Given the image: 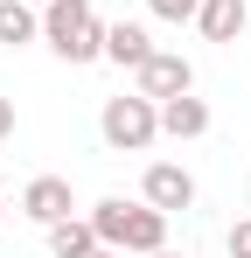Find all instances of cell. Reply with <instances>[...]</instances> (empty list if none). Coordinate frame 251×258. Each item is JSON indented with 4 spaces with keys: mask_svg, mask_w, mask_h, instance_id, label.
Segmentation results:
<instances>
[{
    "mask_svg": "<svg viewBox=\"0 0 251 258\" xmlns=\"http://www.w3.org/2000/svg\"><path fill=\"white\" fill-rule=\"evenodd\" d=\"M0 216H7V203H0Z\"/></svg>",
    "mask_w": 251,
    "mask_h": 258,
    "instance_id": "e0dca14e",
    "label": "cell"
},
{
    "mask_svg": "<svg viewBox=\"0 0 251 258\" xmlns=\"http://www.w3.org/2000/svg\"><path fill=\"white\" fill-rule=\"evenodd\" d=\"M49 251H56V258H91V251H98L91 216H63V223H49Z\"/></svg>",
    "mask_w": 251,
    "mask_h": 258,
    "instance_id": "30bf717a",
    "label": "cell"
},
{
    "mask_svg": "<svg viewBox=\"0 0 251 258\" xmlns=\"http://www.w3.org/2000/svg\"><path fill=\"white\" fill-rule=\"evenodd\" d=\"M35 35H42L35 0H0V42H7V49H21V42H35Z\"/></svg>",
    "mask_w": 251,
    "mask_h": 258,
    "instance_id": "8fae6325",
    "label": "cell"
},
{
    "mask_svg": "<svg viewBox=\"0 0 251 258\" xmlns=\"http://www.w3.org/2000/svg\"><path fill=\"white\" fill-rule=\"evenodd\" d=\"M105 56H112L119 70H140V63L154 56V42H147L140 21H112V28H105Z\"/></svg>",
    "mask_w": 251,
    "mask_h": 258,
    "instance_id": "9c48e42d",
    "label": "cell"
},
{
    "mask_svg": "<svg viewBox=\"0 0 251 258\" xmlns=\"http://www.w3.org/2000/svg\"><path fill=\"white\" fill-rule=\"evenodd\" d=\"M140 196H147V203H154V210H189V203H196V174L181 168V161H154V168H147V181H140Z\"/></svg>",
    "mask_w": 251,
    "mask_h": 258,
    "instance_id": "5b68a950",
    "label": "cell"
},
{
    "mask_svg": "<svg viewBox=\"0 0 251 258\" xmlns=\"http://www.w3.org/2000/svg\"><path fill=\"white\" fill-rule=\"evenodd\" d=\"M70 210H77V203H70V181H63V174H35V181L21 188V216H35L42 230H49V223H63Z\"/></svg>",
    "mask_w": 251,
    "mask_h": 258,
    "instance_id": "8992f818",
    "label": "cell"
},
{
    "mask_svg": "<svg viewBox=\"0 0 251 258\" xmlns=\"http://www.w3.org/2000/svg\"><path fill=\"white\" fill-rule=\"evenodd\" d=\"M161 133H167V140H203V133H209V105L196 98V91L161 98Z\"/></svg>",
    "mask_w": 251,
    "mask_h": 258,
    "instance_id": "52a82bcc",
    "label": "cell"
},
{
    "mask_svg": "<svg viewBox=\"0 0 251 258\" xmlns=\"http://www.w3.org/2000/svg\"><path fill=\"white\" fill-rule=\"evenodd\" d=\"M91 258H126V251H112V244H98V251H91Z\"/></svg>",
    "mask_w": 251,
    "mask_h": 258,
    "instance_id": "9a60e30c",
    "label": "cell"
},
{
    "mask_svg": "<svg viewBox=\"0 0 251 258\" xmlns=\"http://www.w3.org/2000/svg\"><path fill=\"white\" fill-rule=\"evenodd\" d=\"M147 258H174V251H167V244H161V251H147Z\"/></svg>",
    "mask_w": 251,
    "mask_h": 258,
    "instance_id": "2e32d148",
    "label": "cell"
},
{
    "mask_svg": "<svg viewBox=\"0 0 251 258\" xmlns=\"http://www.w3.org/2000/svg\"><path fill=\"white\" fill-rule=\"evenodd\" d=\"M196 28H203V42H237L244 35V0H203Z\"/></svg>",
    "mask_w": 251,
    "mask_h": 258,
    "instance_id": "ba28073f",
    "label": "cell"
},
{
    "mask_svg": "<svg viewBox=\"0 0 251 258\" xmlns=\"http://www.w3.org/2000/svg\"><path fill=\"white\" fill-rule=\"evenodd\" d=\"M98 133H105V147H119V154H147L154 140H161V105L154 98H105V112H98Z\"/></svg>",
    "mask_w": 251,
    "mask_h": 258,
    "instance_id": "3957f363",
    "label": "cell"
},
{
    "mask_svg": "<svg viewBox=\"0 0 251 258\" xmlns=\"http://www.w3.org/2000/svg\"><path fill=\"white\" fill-rule=\"evenodd\" d=\"M42 42L63 63H98L105 56V21H98L91 0H49L42 7Z\"/></svg>",
    "mask_w": 251,
    "mask_h": 258,
    "instance_id": "7a4b0ae2",
    "label": "cell"
},
{
    "mask_svg": "<svg viewBox=\"0 0 251 258\" xmlns=\"http://www.w3.org/2000/svg\"><path fill=\"white\" fill-rule=\"evenodd\" d=\"M91 230H98V244H112V251H161L167 244V210L154 203H126V196H105L98 210H91Z\"/></svg>",
    "mask_w": 251,
    "mask_h": 258,
    "instance_id": "6da1fadb",
    "label": "cell"
},
{
    "mask_svg": "<svg viewBox=\"0 0 251 258\" xmlns=\"http://www.w3.org/2000/svg\"><path fill=\"white\" fill-rule=\"evenodd\" d=\"M133 77H140V98H154V105H161V98L196 91V63H189V56H174V49H154V56H147Z\"/></svg>",
    "mask_w": 251,
    "mask_h": 258,
    "instance_id": "277c9868",
    "label": "cell"
},
{
    "mask_svg": "<svg viewBox=\"0 0 251 258\" xmlns=\"http://www.w3.org/2000/svg\"><path fill=\"white\" fill-rule=\"evenodd\" d=\"M147 7H154L161 21H196V7H203V0H147Z\"/></svg>",
    "mask_w": 251,
    "mask_h": 258,
    "instance_id": "7c38bea8",
    "label": "cell"
},
{
    "mask_svg": "<svg viewBox=\"0 0 251 258\" xmlns=\"http://www.w3.org/2000/svg\"><path fill=\"white\" fill-rule=\"evenodd\" d=\"M230 258H251V216L230 223Z\"/></svg>",
    "mask_w": 251,
    "mask_h": 258,
    "instance_id": "4fadbf2b",
    "label": "cell"
},
{
    "mask_svg": "<svg viewBox=\"0 0 251 258\" xmlns=\"http://www.w3.org/2000/svg\"><path fill=\"white\" fill-rule=\"evenodd\" d=\"M7 133H14V105L0 98V140H7Z\"/></svg>",
    "mask_w": 251,
    "mask_h": 258,
    "instance_id": "5bb4252c",
    "label": "cell"
},
{
    "mask_svg": "<svg viewBox=\"0 0 251 258\" xmlns=\"http://www.w3.org/2000/svg\"><path fill=\"white\" fill-rule=\"evenodd\" d=\"M35 7H49V0H35Z\"/></svg>",
    "mask_w": 251,
    "mask_h": 258,
    "instance_id": "ac0fdd59",
    "label": "cell"
}]
</instances>
